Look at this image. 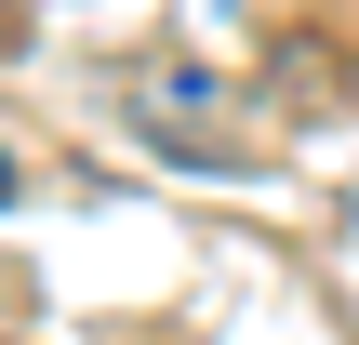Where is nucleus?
Returning a JSON list of instances; mask_svg holds the SVG:
<instances>
[{
  "mask_svg": "<svg viewBox=\"0 0 359 345\" xmlns=\"http://www.w3.org/2000/svg\"><path fill=\"white\" fill-rule=\"evenodd\" d=\"M0 213H13V160H0Z\"/></svg>",
  "mask_w": 359,
  "mask_h": 345,
  "instance_id": "1",
  "label": "nucleus"
}]
</instances>
